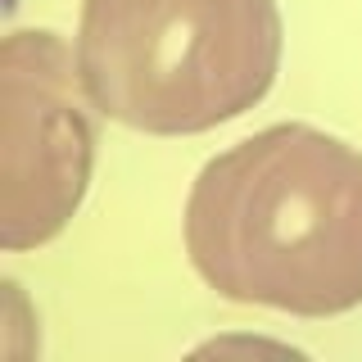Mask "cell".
Returning a JSON list of instances; mask_svg holds the SVG:
<instances>
[{"label": "cell", "instance_id": "1", "mask_svg": "<svg viewBox=\"0 0 362 362\" xmlns=\"http://www.w3.org/2000/svg\"><path fill=\"white\" fill-rule=\"evenodd\" d=\"M190 267L231 303L335 317L362 303V154L276 122L199 168L186 199Z\"/></svg>", "mask_w": 362, "mask_h": 362}, {"label": "cell", "instance_id": "2", "mask_svg": "<svg viewBox=\"0 0 362 362\" xmlns=\"http://www.w3.org/2000/svg\"><path fill=\"white\" fill-rule=\"evenodd\" d=\"M77 68L95 113L145 136L240 118L281 68L276 0H82Z\"/></svg>", "mask_w": 362, "mask_h": 362}, {"label": "cell", "instance_id": "3", "mask_svg": "<svg viewBox=\"0 0 362 362\" xmlns=\"http://www.w3.org/2000/svg\"><path fill=\"white\" fill-rule=\"evenodd\" d=\"M0 245L32 249L68 226L95 163V118L54 32H9L0 50Z\"/></svg>", "mask_w": 362, "mask_h": 362}]
</instances>
